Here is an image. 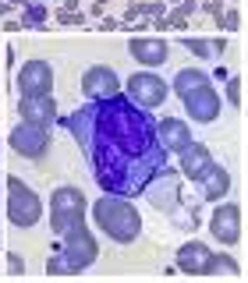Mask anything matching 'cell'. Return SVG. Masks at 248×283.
<instances>
[{
    "instance_id": "6da1fadb",
    "label": "cell",
    "mask_w": 248,
    "mask_h": 283,
    "mask_svg": "<svg viewBox=\"0 0 248 283\" xmlns=\"http://www.w3.org/2000/svg\"><path fill=\"white\" fill-rule=\"evenodd\" d=\"M89 163L92 181L106 195L135 198L167 174V149L156 138V120L128 96H96L64 117Z\"/></svg>"
},
{
    "instance_id": "7a4b0ae2",
    "label": "cell",
    "mask_w": 248,
    "mask_h": 283,
    "mask_svg": "<svg viewBox=\"0 0 248 283\" xmlns=\"http://www.w3.org/2000/svg\"><path fill=\"white\" fill-rule=\"evenodd\" d=\"M170 89H178V96L188 106V113L195 120H202V124H210V120L220 117V96H216V89H213V82H210V74H206V71H198V67L178 71Z\"/></svg>"
},
{
    "instance_id": "3957f363",
    "label": "cell",
    "mask_w": 248,
    "mask_h": 283,
    "mask_svg": "<svg viewBox=\"0 0 248 283\" xmlns=\"http://www.w3.org/2000/svg\"><path fill=\"white\" fill-rule=\"evenodd\" d=\"M96 220H100V227L106 230V237L120 241V245L135 241L138 230H142L138 213H135L120 195H110V198H100V202H96Z\"/></svg>"
},
{
    "instance_id": "277c9868",
    "label": "cell",
    "mask_w": 248,
    "mask_h": 283,
    "mask_svg": "<svg viewBox=\"0 0 248 283\" xmlns=\"http://www.w3.org/2000/svg\"><path fill=\"white\" fill-rule=\"evenodd\" d=\"M167 82H163L160 74H149V71H138V74H132L128 78V99L135 103V106H142V110H152V106H160L163 99H167Z\"/></svg>"
},
{
    "instance_id": "5b68a950",
    "label": "cell",
    "mask_w": 248,
    "mask_h": 283,
    "mask_svg": "<svg viewBox=\"0 0 248 283\" xmlns=\"http://www.w3.org/2000/svg\"><path fill=\"white\" fill-rule=\"evenodd\" d=\"M8 213H11V220H14L18 227H32V223L39 220V213H43L39 198H36L18 177L8 181Z\"/></svg>"
},
{
    "instance_id": "8992f818",
    "label": "cell",
    "mask_w": 248,
    "mask_h": 283,
    "mask_svg": "<svg viewBox=\"0 0 248 283\" xmlns=\"http://www.w3.org/2000/svg\"><path fill=\"white\" fill-rule=\"evenodd\" d=\"M156 138H160V145L167 152H184L192 145V131H188L184 120H178V117L160 120V124H156Z\"/></svg>"
},
{
    "instance_id": "52a82bcc",
    "label": "cell",
    "mask_w": 248,
    "mask_h": 283,
    "mask_svg": "<svg viewBox=\"0 0 248 283\" xmlns=\"http://www.w3.org/2000/svg\"><path fill=\"white\" fill-rule=\"evenodd\" d=\"M238 220H241V209L234 206V202H230V206H220L216 213H213V220H210V230L216 234V241H224V245H238Z\"/></svg>"
},
{
    "instance_id": "ba28073f",
    "label": "cell",
    "mask_w": 248,
    "mask_h": 283,
    "mask_svg": "<svg viewBox=\"0 0 248 283\" xmlns=\"http://www.w3.org/2000/svg\"><path fill=\"white\" fill-rule=\"evenodd\" d=\"M82 92L89 99L96 96H117V74L110 67H89L86 78H82Z\"/></svg>"
},
{
    "instance_id": "9c48e42d",
    "label": "cell",
    "mask_w": 248,
    "mask_h": 283,
    "mask_svg": "<svg viewBox=\"0 0 248 283\" xmlns=\"http://www.w3.org/2000/svg\"><path fill=\"white\" fill-rule=\"evenodd\" d=\"M216 259L220 255H213L210 248H202V245H184L178 252V266L184 273H213L216 269Z\"/></svg>"
},
{
    "instance_id": "30bf717a",
    "label": "cell",
    "mask_w": 248,
    "mask_h": 283,
    "mask_svg": "<svg viewBox=\"0 0 248 283\" xmlns=\"http://www.w3.org/2000/svg\"><path fill=\"white\" fill-rule=\"evenodd\" d=\"M128 50L146 67H160L163 60H167V43H163V39H132Z\"/></svg>"
},
{
    "instance_id": "8fae6325",
    "label": "cell",
    "mask_w": 248,
    "mask_h": 283,
    "mask_svg": "<svg viewBox=\"0 0 248 283\" xmlns=\"http://www.w3.org/2000/svg\"><path fill=\"white\" fill-rule=\"evenodd\" d=\"M213 167V156H210V149H206V145H188L184 149V159H181V170H184V177L188 181H198L206 170H210Z\"/></svg>"
},
{
    "instance_id": "7c38bea8",
    "label": "cell",
    "mask_w": 248,
    "mask_h": 283,
    "mask_svg": "<svg viewBox=\"0 0 248 283\" xmlns=\"http://www.w3.org/2000/svg\"><path fill=\"white\" fill-rule=\"evenodd\" d=\"M11 142H14V149H18L22 156H43V149L50 145V135H43V131H32V128L25 124V128H14Z\"/></svg>"
},
{
    "instance_id": "4fadbf2b",
    "label": "cell",
    "mask_w": 248,
    "mask_h": 283,
    "mask_svg": "<svg viewBox=\"0 0 248 283\" xmlns=\"http://www.w3.org/2000/svg\"><path fill=\"white\" fill-rule=\"evenodd\" d=\"M195 184H202V195L210 198V202H216L220 195H227V188H230V177H227V170H224V167H216V163H213L210 170H206V174L195 181Z\"/></svg>"
},
{
    "instance_id": "5bb4252c",
    "label": "cell",
    "mask_w": 248,
    "mask_h": 283,
    "mask_svg": "<svg viewBox=\"0 0 248 283\" xmlns=\"http://www.w3.org/2000/svg\"><path fill=\"white\" fill-rule=\"evenodd\" d=\"M39 21H46V7L43 4H32V0H28V4H25V14H22V28H36Z\"/></svg>"
},
{
    "instance_id": "9a60e30c",
    "label": "cell",
    "mask_w": 248,
    "mask_h": 283,
    "mask_svg": "<svg viewBox=\"0 0 248 283\" xmlns=\"http://www.w3.org/2000/svg\"><path fill=\"white\" fill-rule=\"evenodd\" d=\"M227 99L234 106H241V82H238V78H230V82H227Z\"/></svg>"
},
{
    "instance_id": "2e32d148",
    "label": "cell",
    "mask_w": 248,
    "mask_h": 283,
    "mask_svg": "<svg viewBox=\"0 0 248 283\" xmlns=\"http://www.w3.org/2000/svg\"><path fill=\"white\" fill-rule=\"evenodd\" d=\"M181 43H184L192 53H198V57H206V53H210V46H206V43H198V39H181Z\"/></svg>"
},
{
    "instance_id": "e0dca14e",
    "label": "cell",
    "mask_w": 248,
    "mask_h": 283,
    "mask_svg": "<svg viewBox=\"0 0 248 283\" xmlns=\"http://www.w3.org/2000/svg\"><path fill=\"white\" fill-rule=\"evenodd\" d=\"M57 21H64V25H71V21H74V25H78V21H82V14L68 7V11H60V14H57Z\"/></svg>"
},
{
    "instance_id": "ac0fdd59",
    "label": "cell",
    "mask_w": 248,
    "mask_h": 283,
    "mask_svg": "<svg viewBox=\"0 0 248 283\" xmlns=\"http://www.w3.org/2000/svg\"><path fill=\"white\" fill-rule=\"evenodd\" d=\"M220 7H224V4H220V0H210V4H206V11H210L213 18H220Z\"/></svg>"
},
{
    "instance_id": "d6986e66",
    "label": "cell",
    "mask_w": 248,
    "mask_h": 283,
    "mask_svg": "<svg viewBox=\"0 0 248 283\" xmlns=\"http://www.w3.org/2000/svg\"><path fill=\"white\" fill-rule=\"evenodd\" d=\"M11 11V4H0V14H8Z\"/></svg>"
}]
</instances>
